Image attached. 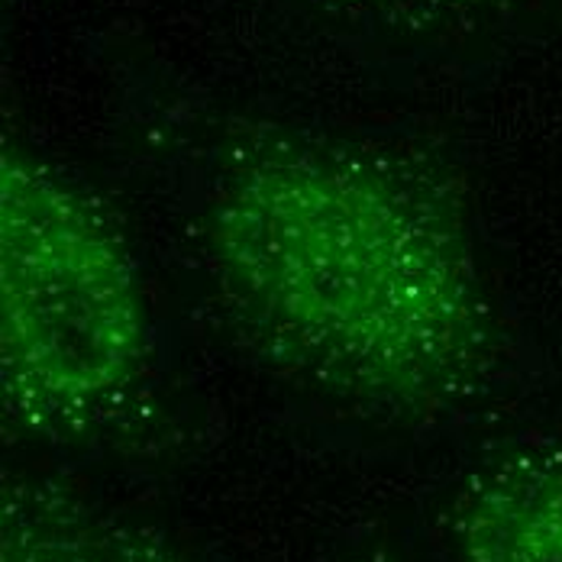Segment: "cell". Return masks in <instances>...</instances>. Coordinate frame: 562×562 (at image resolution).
<instances>
[{"instance_id": "cell-1", "label": "cell", "mask_w": 562, "mask_h": 562, "mask_svg": "<svg viewBox=\"0 0 562 562\" xmlns=\"http://www.w3.org/2000/svg\"><path fill=\"white\" fill-rule=\"evenodd\" d=\"M201 243L226 324L301 389L440 420L495 379L465 194L424 149L239 126L211 162Z\"/></svg>"}, {"instance_id": "cell-2", "label": "cell", "mask_w": 562, "mask_h": 562, "mask_svg": "<svg viewBox=\"0 0 562 562\" xmlns=\"http://www.w3.org/2000/svg\"><path fill=\"white\" fill-rule=\"evenodd\" d=\"M156 337L108 204L20 139L0 146V397L7 430L81 447L149 417Z\"/></svg>"}, {"instance_id": "cell-3", "label": "cell", "mask_w": 562, "mask_h": 562, "mask_svg": "<svg viewBox=\"0 0 562 562\" xmlns=\"http://www.w3.org/2000/svg\"><path fill=\"white\" fill-rule=\"evenodd\" d=\"M459 562H562V443H517L482 459L450 507Z\"/></svg>"}, {"instance_id": "cell-4", "label": "cell", "mask_w": 562, "mask_h": 562, "mask_svg": "<svg viewBox=\"0 0 562 562\" xmlns=\"http://www.w3.org/2000/svg\"><path fill=\"white\" fill-rule=\"evenodd\" d=\"M0 562H191L162 530L49 475H7Z\"/></svg>"}, {"instance_id": "cell-5", "label": "cell", "mask_w": 562, "mask_h": 562, "mask_svg": "<svg viewBox=\"0 0 562 562\" xmlns=\"http://www.w3.org/2000/svg\"><path fill=\"white\" fill-rule=\"evenodd\" d=\"M349 26L397 40H452L498 23L517 0H307Z\"/></svg>"}, {"instance_id": "cell-6", "label": "cell", "mask_w": 562, "mask_h": 562, "mask_svg": "<svg viewBox=\"0 0 562 562\" xmlns=\"http://www.w3.org/2000/svg\"><path fill=\"white\" fill-rule=\"evenodd\" d=\"M356 562H401V560H394V557H389V553H372V557H362V560H356Z\"/></svg>"}]
</instances>
